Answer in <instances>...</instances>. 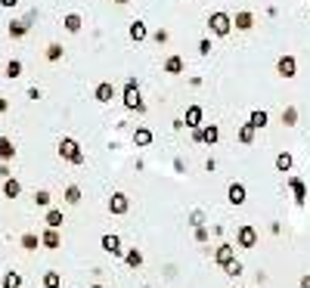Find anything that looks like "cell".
Instances as JSON below:
<instances>
[{"label": "cell", "instance_id": "35", "mask_svg": "<svg viewBox=\"0 0 310 288\" xmlns=\"http://www.w3.org/2000/svg\"><path fill=\"white\" fill-rule=\"evenodd\" d=\"M223 273H227V276H233V279H236V276H242V264H239V260H230V264H227V267H223Z\"/></svg>", "mask_w": 310, "mask_h": 288}, {"label": "cell", "instance_id": "27", "mask_svg": "<svg viewBox=\"0 0 310 288\" xmlns=\"http://www.w3.org/2000/svg\"><path fill=\"white\" fill-rule=\"evenodd\" d=\"M19 74H22V62H19V59H10V62H6V78L16 81Z\"/></svg>", "mask_w": 310, "mask_h": 288}, {"label": "cell", "instance_id": "40", "mask_svg": "<svg viewBox=\"0 0 310 288\" xmlns=\"http://www.w3.org/2000/svg\"><path fill=\"white\" fill-rule=\"evenodd\" d=\"M19 3V0H0V6H6V10H10V6H16Z\"/></svg>", "mask_w": 310, "mask_h": 288}, {"label": "cell", "instance_id": "3", "mask_svg": "<svg viewBox=\"0 0 310 288\" xmlns=\"http://www.w3.org/2000/svg\"><path fill=\"white\" fill-rule=\"evenodd\" d=\"M208 28H211L217 37H227L230 28H233V19L227 13H211V16H208Z\"/></svg>", "mask_w": 310, "mask_h": 288}, {"label": "cell", "instance_id": "12", "mask_svg": "<svg viewBox=\"0 0 310 288\" xmlns=\"http://www.w3.org/2000/svg\"><path fill=\"white\" fill-rule=\"evenodd\" d=\"M40 245H44V248H50V251H56L62 245V239H59V233L53 230V226H47V233L40 235Z\"/></svg>", "mask_w": 310, "mask_h": 288}, {"label": "cell", "instance_id": "13", "mask_svg": "<svg viewBox=\"0 0 310 288\" xmlns=\"http://www.w3.org/2000/svg\"><path fill=\"white\" fill-rule=\"evenodd\" d=\"M149 143H152V130H149V127H137V130H133V146L146 149Z\"/></svg>", "mask_w": 310, "mask_h": 288}, {"label": "cell", "instance_id": "17", "mask_svg": "<svg viewBox=\"0 0 310 288\" xmlns=\"http://www.w3.org/2000/svg\"><path fill=\"white\" fill-rule=\"evenodd\" d=\"M62 25H65V31H69V35H78V31H81V16H78V13H69V16L62 19Z\"/></svg>", "mask_w": 310, "mask_h": 288}, {"label": "cell", "instance_id": "20", "mask_svg": "<svg viewBox=\"0 0 310 288\" xmlns=\"http://www.w3.org/2000/svg\"><path fill=\"white\" fill-rule=\"evenodd\" d=\"M19 192H22L19 180H10V177H6V180H3V196H6V198H16Z\"/></svg>", "mask_w": 310, "mask_h": 288}, {"label": "cell", "instance_id": "16", "mask_svg": "<svg viewBox=\"0 0 310 288\" xmlns=\"http://www.w3.org/2000/svg\"><path fill=\"white\" fill-rule=\"evenodd\" d=\"M267 121H270V115H267L264 108H255V112H251V118H248V124L255 127V130H261V127H267Z\"/></svg>", "mask_w": 310, "mask_h": 288}, {"label": "cell", "instance_id": "32", "mask_svg": "<svg viewBox=\"0 0 310 288\" xmlns=\"http://www.w3.org/2000/svg\"><path fill=\"white\" fill-rule=\"evenodd\" d=\"M239 140L248 146V143L255 140V127H251V124H242V127H239Z\"/></svg>", "mask_w": 310, "mask_h": 288}, {"label": "cell", "instance_id": "26", "mask_svg": "<svg viewBox=\"0 0 310 288\" xmlns=\"http://www.w3.org/2000/svg\"><path fill=\"white\" fill-rule=\"evenodd\" d=\"M65 223V217H62V211H47V226H53V230H59V226Z\"/></svg>", "mask_w": 310, "mask_h": 288}, {"label": "cell", "instance_id": "33", "mask_svg": "<svg viewBox=\"0 0 310 288\" xmlns=\"http://www.w3.org/2000/svg\"><path fill=\"white\" fill-rule=\"evenodd\" d=\"M65 201H69V205H78V201H81V189H78L74 183L65 189Z\"/></svg>", "mask_w": 310, "mask_h": 288}, {"label": "cell", "instance_id": "36", "mask_svg": "<svg viewBox=\"0 0 310 288\" xmlns=\"http://www.w3.org/2000/svg\"><path fill=\"white\" fill-rule=\"evenodd\" d=\"M35 201H37L40 208H47V205H50V192H47V189H40V192H35Z\"/></svg>", "mask_w": 310, "mask_h": 288}, {"label": "cell", "instance_id": "10", "mask_svg": "<svg viewBox=\"0 0 310 288\" xmlns=\"http://www.w3.org/2000/svg\"><path fill=\"white\" fill-rule=\"evenodd\" d=\"M99 245H103L106 254H112V257H121V239H118V235H103V242H99Z\"/></svg>", "mask_w": 310, "mask_h": 288}, {"label": "cell", "instance_id": "5", "mask_svg": "<svg viewBox=\"0 0 310 288\" xmlns=\"http://www.w3.org/2000/svg\"><path fill=\"white\" fill-rule=\"evenodd\" d=\"M236 239H239V248H255V245H257V233H255V226H239V235H236Z\"/></svg>", "mask_w": 310, "mask_h": 288}, {"label": "cell", "instance_id": "7", "mask_svg": "<svg viewBox=\"0 0 310 288\" xmlns=\"http://www.w3.org/2000/svg\"><path fill=\"white\" fill-rule=\"evenodd\" d=\"M31 19H35V13H28L22 22H10V37H25L31 28Z\"/></svg>", "mask_w": 310, "mask_h": 288}, {"label": "cell", "instance_id": "4", "mask_svg": "<svg viewBox=\"0 0 310 288\" xmlns=\"http://www.w3.org/2000/svg\"><path fill=\"white\" fill-rule=\"evenodd\" d=\"M276 72H279L282 78H295V74H298L295 56H279V62H276Z\"/></svg>", "mask_w": 310, "mask_h": 288}, {"label": "cell", "instance_id": "19", "mask_svg": "<svg viewBox=\"0 0 310 288\" xmlns=\"http://www.w3.org/2000/svg\"><path fill=\"white\" fill-rule=\"evenodd\" d=\"M164 72H167V74H180V72H183V59H180V56H167V59H164Z\"/></svg>", "mask_w": 310, "mask_h": 288}, {"label": "cell", "instance_id": "30", "mask_svg": "<svg viewBox=\"0 0 310 288\" xmlns=\"http://www.w3.org/2000/svg\"><path fill=\"white\" fill-rule=\"evenodd\" d=\"M124 260H128V267H133V270H137L140 264H143V254H140L137 248H133V251H128V254H124Z\"/></svg>", "mask_w": 310, "mask_h": 288}, {"label": "cell", "instance_id": "24", "mask_svg": "<svg viewBox=\"0 0 310 288\" xmlns=\"http://www.w3.org/2000/svg\"><path fill=\"white\" fill-rule=\"evenodd\" d=\"M220 140V130H217V124H208L205 130H202V143H208V146H211V143H217Z\"/></svg>", "mask_w": 310, "mask_h": 288}, {"label": "cell", "instance_id": "14", "mask_svg": "<svg viewBox=\"0 0 310 288\" xmlns=\"http://www.w3.org/2000/svg\"><path fill=\"white\" fill-rule=\"evenodd\" d=\"M289 186H292V192H295V201H298V205H304V198H307V186H304V180L292 177V180H289Z\"/></svg>", "mask_w": 310, "mask_h": 288}, {"label": "cell", "instance_id": "15", "mask_svg": "<svg viewBox=\"0 0 310 288\" xmlns=\"http://www.w3.org/2000/svg\"><path fill=\"white\" fill-rule=\"evenodd\" d=\"M233 25H236L239 31H248L251 25H255V16H251L248 10H242V13H236V19H233Z\"/></svg>", "mask_w": 310, "mask_h": 288}, {"label": "cell", "instance_id": "23", "mask_svg": "<svg viewBox=\"0 0 310 288\" xmlns=\"http://www.w3.org/2000/svg\"><path fill=\"white\" fill-rule=\"evenodd\" d=\"M199 121H202V108H199V106H189V108H186V127H199Z\"/></svg>", "mask_w": 310, "mask_h": 288}, {"label": "cell", "instance_id": "28", "mask_svg": "<svg viewBox=\"0 0 310 288\" xmlns=\"http://www.w3.org/2000/svg\"><path fill=\"white\" fill-rule=\"evenodd\" d=\"M37 245H40V239H37L35 233H25V235H22V248H25V251H35Z\"/></svg>", "mask_w": 310, "mask_h": 288}, {"label": "cell", "instance_id": "11", "mask_svg": "<svg viewBox=\"0 0 310 288\" xmlns=\"http://www.w3.org/2000/svg\"><path fill=\"white\" fill-rule=\"evenodd\" d=\"M93 96H96V103H112V99H115V87L109 81H103V84H96Z\"/></svg>", "mask_w": 310, "mask_h": 288}, {"label": "cell", "instance_id": "1", "mask_svg": "<svg viewBox=\"0 0 310 288\" xmlns=\"http://www.w3.org/2000/svg\"><path fill=\"white\" fill-rule=\"evenodd\" d=\"M124 108H137V112H146V106H143V99H140V87H137V78H128V84H124Z\"/></svg>", "mask_w": 310, "mask_h": 288}, {"label": "cell", "instance_id": "9", "mask_svg": "<svg viewBox=\"0 0 310 288\" xmlns=\"http://www.w3.org/2000/svg\"><path fill=\"white\" fill-rule=\"evenodd\" d=\"M128 196H124V192H115L112 198H109V211H112V214H128Z\"/></svg>", "mask_w": 310, "mask_h": 288}, {"label": "cell", "instance_id": "2", "mask_svg": "<svg viewBox=\"0 0 310 288\" xmlns=\"http://www.w3.org/2000/svg\"><path fill=\"white\" fill-rule=\"evenodd\" d=\"M59 155L65 158V162H72V164H84V152L78 146V140H72V137L59 140Z\"/></svg>", "mask_w": 310, "mask_h": 288}, {"label": "cell", "instance_id": "38", "mask_svg": "<svg viewBox=\"0 0 310 288\" xmlns=\"http://www.w3.org/2000/svg\"><path fill=\"white\" fill-rule=\"evenodd\" d=\"M199 53H202V56L211 53V40H199Z\"/></svg>", "mask_w": 310, "mask_h": 288}, {"label": "cell", "instance_id": "34", "mask_svg": "<svg viewBox=\"0 0 310 288\" xmlns=\"http://www.w3.org/2000/svg\"><path fill=\"white\" fill-rule=\"evenodd\" d=\"M47 59H50V62H59V59H62V47L59 44H50L47 47Z\"/></svg>", "mask_w": 310, "mask_h": 288}, {"label": "cell", "instance_id": "41", "mask_svg": "<svg viewBox=\"0 0 310 288\" xmlns=\"http://www.w3.org/2000/svg\"><path fill=\"white\" fill-rule=\"evenodd\" d=\"M301 288H310V273H307L304 279H301Z\"/></svg>", "mask_w": 310, "mask_h": 288}, {"label": "cell", "instance_id": "29", "mask_svg": "<svg viewBox=\"0 0 310 288\" xmlns=\"http://www.w3.org/2000/svg\"><path fill=\"white\" fill-rule=\"evenodd\" d=\"M62 285V276L59 273H53V270H50V273L44 276V288H59Z\"/></svg>", "mask_w": 310, "mask_h": 288}, {"label": "cell", "instance_id": "25", "mask_svg": "<svg viewBox=\"0 0 310 288\" xmlns=\"http://www.w3.org/2000/svg\"><path fill=\"white\" fill-rule=\"evenodd\" d=\"M276 171H282V174L292 171V155L289 152H279V155H276Z\"/></svg>", "mask_w": 310, "mask_h": 288}, {"label": "cell", "instance_id": "18", "mask_svg": "<svg viewBox=\"0 0 310 288\" xmlns=\"http://www.w3.org/2000/svg\"><path fill=\"white\" fill-rule=\"evenodd\" d=\"M13 155H16V146H13V140H10V137H0V158H3V162H10Z\"/></svg>", "mask_w": 310, "mask_h": 288}, {"label": "cell", "instance_id": "22", "mask_svg": "<svg viewBox=\"0 0 310 288\" xmlns=\"http://www.w3.org/2000/svg\"><path fill=\"white\" fill-rule=\"evenodd\" d=\"M282 124H286V127H295V124H298V108H295V106H286V108H282Z\"/></svg>", "mask_w": 310, "mask_h": 288}, {"label": "cell", "instance_id": "43", "mask_svg": "<svg viewBox=\"0 0 310 288\" xmlns=\"http://www.w3.org/2000/svg\"><path fill=\"white\" fill-rule=\"evenodd\" d=\"M115 3H130V0H115Z\"/></svg>", "mask_w": 310, "mask_h": 288}, {"label": "cell", "instance_id": "6", "mask_svg": "<svg viewBox=\"0 0 310 288\" xmlns=\"http://www.w3.org/2000/svg\"><path fill=\"white\" fill-rule=\"evenodd\" d=\"M214 260H217V264H220V267H227V264H230V260H236V248H233V245H230V242H223V245H220V248H217V251H214Z\"/></svg>", "mask_w": 310, "mask_h": 288}, {"label": "cell", "instance_id": "39", "mask_svg": "<svg viewBox=\"0 0 310 288\" xmlns=\"http://www.w3.org/2000/svg\"><path fill=\"white\" fill-rule=\"evenodd\" d=\"M189 220H192V226H202V211H192Z\"/></svg>", "mask_w": 310, "mask_h": 288}, {"label": "cell", "instance_id": "44", "mask_svg": "<svg viewBox=\"0 0 310 288\" xmlns=\"http://www.w3.org/2000/svg\"><path fill=\"white\" fill-rule=\"evenodd\" d=\"M93 288H103V285H93Z\"/></svg>", "mask_w": 310, "mask_h": 288}, {"label": "cell", "instance_id": "31", "mask_svg": "<svg viewBox=\"0 0 310 288\" xmlns=\"http://www.w3.org/2000/svg\"><path fill=\"white\" fill-rule=\"evenodd\" d=\"M3 288H22V276L19 273H6L3 276Z\"/></svg>", "mask_w": 310, "mask_h": 288}, {"label": "cell", "instance_id": "37", "mask_svg": "<svg viewBox=\"0 0 310 288\" xmlns=\"http://www.w3.org/2000/svg\"><path fill=\"white\" fill-rule=\"evenodd\" d=\"M196 242H208V230H205V226H196Z\"/></svg>", "mask_w": 310, "mask_h": 288}, {"label": "cell", "instance_id": "21", "mask_svg": "<svg viewBox=\"0 0 310 288\" xmlns=\"http://www.w3.org/2000/svg\"><path fill=\"white\" fill-rule=\"evenodd\" d=\"M130 40H146V22H130Z\"/></svg>", "mask_w": 310, "mask_h": 288}, {"label": "cell", "instance_id": "8", "mask_svg": "<svg viewBox=\"0 0 310 288\" xmlns=\"http://www.w3.org/2000/svg\"><path fill=\"white\" fill-rule=\"evenodd\" d=\"M227 201L230 205H245V186L242 183H230V189H227Z\"/></svg>", "mask_w": 310, "mask_h": 288}, {"label": "cell", "instance_id": "42", "mask_svg": "<svg viewBox=\"0 0 310 288\" xmlns=\"http://www.w3.org/2000/svg\"><path fill=\"white\" fill-rule=\"evenodd\" d=\"M6 106H10V103H6V99H3V96H0V115H3V112H6Z\"/></svg>", "mask_w": 310, "mask_h": 288}]
</instances>
